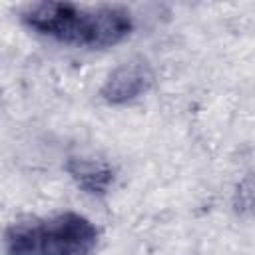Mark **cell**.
<instances>
[{"mask_svg":"<svg viewBox=\"0 0 255 255\" xmlns=\"http://www.w3.org/2000/svg\"><path fill=\"white\" fill-rule=\"evenodd\" d=\"M22 22L48 38L70 46L102 50L120 44L133 30L131 14L122 6H78L74 2H36Z\"/></svg>","mask_w":255,"mask_h":255,"instance_id":"1","label":"cell"},{"mask_svg":"<svg viewBox=\"0 0 255 255\" xmlns=\"http://www.w3.org/2000/svg\"><path fill=\"white\" fill-rule=\"evenodd\" d=\"M100 241L98 227L76 211L48 219L14 221L4 231V255H90Z\"/></svg>","mask_w":255,"mask_h":255,"instance_id":"2","label":"cell"},{"mask_svg":"<svg viewBox=\"0 0 255 255\" xmlns=\"http://www.w3.org/2000/svg\"><path fill=\"white\" fill-rule=\"evenodd\" d=\"M155 74L145 60H129L110 72L100 88V98L110 106L133 102L149 92Z\"/></svg>","mask_w":255,"mask_h":255,"instance_id":"3","label":"cell"},{"mask_svg":"<svg viewBox=\"0 0 255 255\" xmlns=\"http://www.w3.org/2000/svg\"><path fill=\"white\" fill-rule=\"evenodd\" d=\"M66 171L76 185L90 195H106L116 181V169L108 161L96 157H70L66 161Z\"/></svg>","mask_w":255,"mask_h":255,"instance_id":"4","label":"cell"},{"mask_svg":"<svg viewBox=\"0 0 255 255\" xmlns=\"http://www.w3.org/2000/svg\"><path fill=\"white\" fill-rule=\"evenodd\" d=\"M233 207L241 215H255V173L245 175L233 195Z\"/></svg>","mask_w":255,"mask_h":255,"instance_id":"5","label":"cell"}]
</instances>
